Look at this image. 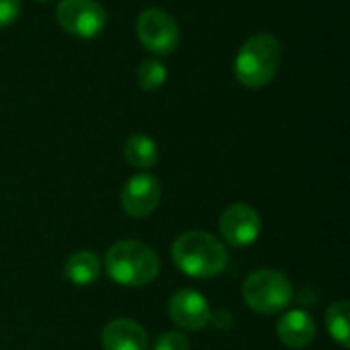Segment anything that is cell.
Instances as JSON below:
<instances>
[{
	"label": "cell",
	"mask_w": 350,
	"mask_h": 350,
	"mask_svg": "<svg viewBox=\"0 0 350 350\" xmlns=\"http://www.w3.org/2000/svg\"><path fill=\"white\" fill-rule=\"evenodd\" d=\"M242 297L252 312L269 316L283 312L291 304L293 287L283 273L275 269H260L244 281Z\"/></svg>",
	"instance_id": "obj_4"
},
{
	"label": "cell",
	"mask_w": 350,
	"mask_h": 350,
	"mask_svg": "<svg viewBox=\"0 0 350 350\" xmlns=\"http://www.w3.org/2000/svg\"><path fill=\"white\" fill-rule=\"evenodd\" d=\"M160 180L154 174H133L121 189V207L127 215L142 219L156 211V207L160 205Z\"/></svg>",
	"instance_id": "obj_8"
},
{
	"label": "cell",
	"mask_w": 350,
	"mask_h": 350,
	"mask_svg": "<svg viewBox=\"0 0 350 350\" xmlns=\"http://www.w3.org/2000/svg\"><path fill=\"white\" fill-rule=\"evenodd\" d=\"M349 316L350 308L347 299L334 301V304L328 308V312H326V328H328V334H330L338 345H342L345 349H349L350 347Z\"/></svg>",
	"instance_id": "obj_14"
},
{
	"label": "cell",
	"mask_w": 350,
	"mask_h": 350,
	"mask_svg": "<svg viewBox=\"0 0 350 350\" xmlns=\"http://www.w3.org/2000/svg\"><path fill=\"white\" fill-rule=\"evenodd\" d=\"M35 2H51V0H35Z\"/></svg>",
	"instance_id": "obj_19"
},
{
	"label": "cell",
	"mask_w": 350,
	"mask_h": 350,
	"mask_svg": "<svg viewBox=\"0 0 350 350\" xmlns=\"http://www.w3.org/2000/svg\"><path fill=\"white\" fill-rule=\"evenodd\" d=\"M135 33L139 43L154 55H170L180 45V27L176 18L158 6L142 10L135 21Z\"/></svg>",
	"instance_id": "obj_5"
},
{
	"label": "cell",
	"mask_w": 350,
	"mask_h": 350,
	"mask_svg": "<svg viewBox=\"0 0 350 350\" xmlns=\"http://www.w3.org/2000/svg\"><path fill=\"white\" fill-rule=\"evenodd\" d=\"M260 232L262 221L252 205L234 203L219 217V234L232 246H250L258 240Z\"/></svg>",
	"instance_id": "obj_7"
},
{
	"label": "cell",
	"mask_w": 350,
	"mask_h": 350,
	"mask_svg": "<svg viewBox=\"0 0 350 350\" xmlns=\"http://www.w3.org/2000/svg\"><path fill=\"white\" fill-rule=\"evenodd\" d=\"M232 314L228 312V310H219L217 314H213L211 312V320H209V324H215V328H219V330H228L230 326H232Z\"/></svg>",
	"instance_id": "obj_18"
},
{
	"label": "cell",
	"mask_w": 350,
	"mask_h": 350,
	"mask_svg": "<svg viewBox=\"0 0 350 350\" xmlns=\"http://www.w3.org/2000/svg\"><path fill=\"white\" fill-rule=\"evenodd\" d=\"M137 84L142 90L146 92H156L160 90L164 84H166V78H168V68L164 66V62L160 59H144L139 66H137Z\"/></svg>",
	"instance_id": "obj_15"
},
{
	"label": "cell",
	"mask_w": 350,
	"mask_h": 350,
	"mask_svg": "<svg viewBox=\"0 0 350 350\" xmlns=\"http://www.w3.org/2000/svg\"><path fill=\"white\" fill-rule=\"evenodd\" d=\"M107 275L123 287H146L160 273L158 252L137 240H121L113 244L105 256Z\"/></svg>",
	"instance_id": "obj_3"
},
{
	"label": "cell",
	"mask_w": 350,
	"mask_h": 350,
	"mask_svg": "<svg viewBox=\"0 0 350 350\" xmlns=\"http://www.w3.org/2000/svg\"><path fill=\"white\" fill-rule=\"evenodd\" d=\"M21 14V0H0V29L10 27Z\"/></svg>",
	"instance_id": "obj_17"
},
{
	"label": "cell",
	"mask_w": 350,
	"mask_h": 350,
	"mask_svg": "<svg viewBox=\"0 0 350 350\" xmlns=\"http://www.w3.org/2000/svg\"><path fill=\"white\" fill-rule=\"evenodd\" d=\"M279 340L293 350L308 349L316 340V322L304 310H291L281 316L277 324Z\"/></svg>",
	"instance_id": "obj_11"
},
{
	"label": "cell",
	"mask_w": 350,
	"mask_h": 350,
	"mask_svg": "<svg viewBox=\"0 0 350 350\" xmlns=\"http://www.w3.org/2000/svg\"><path fill=\"white\" fill-rule=\"evenodd\" d=\"M189 338L183 332H164L154 342V350H189Z\"/></svg>",
	"instance_id": "obj_16"
},
{
	"label": "cell",
	"mask_w": 350,
	"mask_h": 350,
	"mask_svg": "<svg viewBox=\"0 0 350 350\" xmlns=\"http://www.w3.org/2000/svg\"><path fill=\"white\" fill-rule=\"evenodd\" d=\"M172 260L176 269L195 279H211L228 265V248L224 242L201 230L180 234L172 244Z\"/></svg>",
	"instance_id": "obj_2"
},
{
	"label": "cell",
	"mask_w": 350,
	"mask_h": 350,
	"mask_svg": "<svg viewBox=\"0 0 350 350\" xmlns=\"http://www.w3.org/2000/svg\"><path fill=\"white\" fill-rule=\"evenodd\" d=\"M103 265L100 258L90 250H78L72 256H68L64 265L66 279L76 287H88L100 277Z\"/></svg>",
	"instance_id": "obj_12"
},
{
	"label": "cell",
	"mask_w": 350,
	"mask_h": 350,
	"mask_svg": "<svg viewBox=\"0 0 350 350\" xmlns=\"http://www.w3.org/2000/svg\"><path fill=\"white\" fill-rule=\"evenodd\" d=\"M100 342L105 350H150V338L144 326L127 318L109 322L103 330Z\"/></svg>",
	"instance_id": "obj_10"
},
{
	"label": "cell",
	"mask_w": 350,
	"mask_h": 350,
	"mask_svg": "<svg viewBox=\"0 0 350 350\" xmlns=\"http://www.w3.org/2000/svg\"><path fill=\"white\" fill-rule=\"evenodd\" d=\"M281 62V41L271 33H256L248 37L238 49L234 57V76L242 86L258 90L275 80Z\"/></svg>",
	"instance_id": "obj_1"
},
{
	"label": "cell",
	"mask_w": 350,
	"mask_h": 350,
	"mask_svg": "<svg viewBox=\"0 0 350 350\" xmlns=\"http://www.w3.org/2000/svg\"><path fill=\"white\" fill-rule=\"evenodd\" d=\"M123 158L129 166L148 170L158 164V144L146 133H133L123 144Z\"/></svg>",
	"instance_id": "obj_13"
},
{
	"label": "cell",
	"mask_w": 350,
	"mask_h": 350,
	"mask_svg": "<svg viewBox=\"0 0 350 350\" xmlns=\"http://www.w3.org/2000/svg\"><path fill=\"white\" fill-rule=\"evenodd\" d=\"M168 316L172 322L189 332L203 330L211 320V308L205 295L195 289H180L168 301Z\"/></svg>",
	"instance_id": "obj_9"
},
{
	"label": "cell",
	"mask_w": 350,
	"mask_h": 350,
	"mask_svg": "<svg viewBox=\"0 0 350 350\" xmlns=\"http://www.w3.org/2000/svg\"><path fill=\"white\" fill-rule=\"evenodd\" d=\"M55 18L68 35L78 39H94L107 27V10L96 0H59Z\"/></svg>",
	"instance_id": "obj_6"
}]
</instances>
